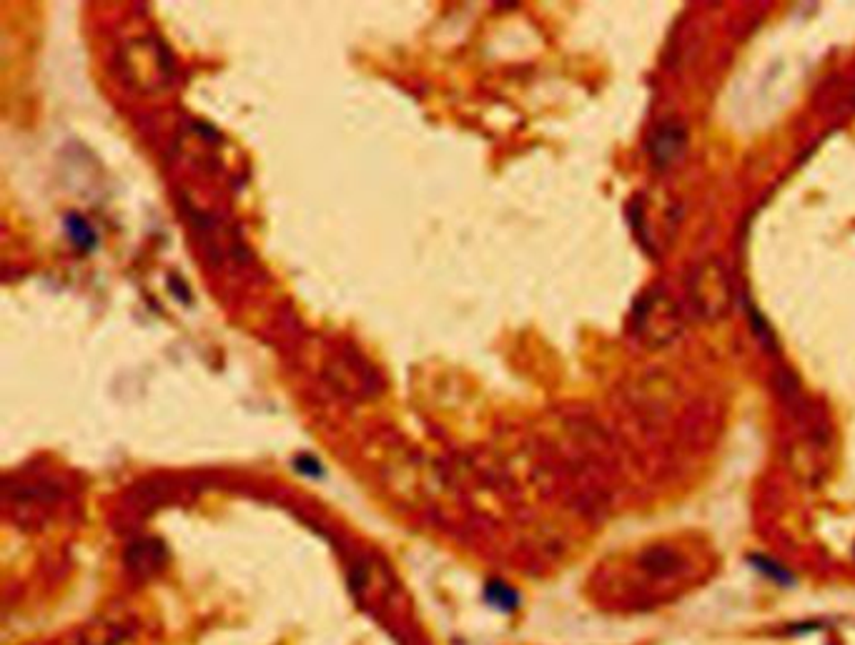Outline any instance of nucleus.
I'll return each instance as SVG.
<instances>
[{
	"label": "nucleus",
	"mask_w": 855,
	"mask_h": 645,
	"mask_svg": "<svg viewBox=\"0 0 855 645\" xmlns=\"http://www.w3.org/2000/svg\"><path fill=\"white\" fill-rule=\"evenodd\" d=\"M68 232H71L73 241H76V244H81V247L91 249L95 244L94 229L83 222V219H78V216H71V219H68Z\"/></svg>",
	"instance_id": "39448f33"
},
{
	"label": "nucleus",
	"mask_w": 855,
	"mask_h": 645,
	"mask_svg": "<svg viewBox=\"0 0 855 645\" xmlns=\"http://www.w3.org/2000/svg\"><path fill=\"white\" fill-rule=\"evenodd\" d=\"M484 598L487 603L492 605V608L502 610V613H512V610L519 608V595H517V590H512L509 586H504V583H490L487 590H484Z\"/></svg>",
	"instance_id": "20e7f679"
},
{
	"label": "nucleus",
	"mask_w": 855,
	"mask_h": 645,
	"mask_svg": "<svg viewBox=\"0 0 855 645\" xmlns=\"http://www.w3.org/2000/svg\"><path fill=\"white\" fill-rule=\"evenodd\" d=\"M296 465H299V472H304V475H311V477H321V475H324V469H321V465H319L317 459L314 458H309V455H304V458H299V462H296Z\"/></svg>",
	"instance_id": "423d86ee"
},
{
	"label": "nucleus",
	"mask_w": 855,
	"mask_h": 645,
	"mask_svg": "<svg viewBox=\"0 0 855 645\" xmlns=\"http://www.w3.org/2000/svg\"><path fill=\"white\" fill-rule=\"evenodd\" d=\"M748 565L755 570L758 575H762L768 583H773L778 587H785V590H790V587L797 586V577L796 573L790 570V568H785L780 560H775L770 555H762V552H752L748 555Z\"/></svg>",
	"instance_id": "f03ea898"
},
{
	"label": "nucleus",
	"mask_w": 855,
	"mask_h": 645,
	"mask_svg": "<svg viewBox=\"0 0 855 645\" xmlns=\"http://www.w3.org/2000/svg\"><path fill=\"white\" fill-rule=\"evenodd\" d=\"M640 565L647 570V575H655V577H675V575L680 573V568H682V560H680V555L675 550H668V548H650V550L640 558Z\"/></svg>",
	"instance_id": "7ed1b4c3"
},
{
	"label": "nucleus",
	"mask_w": 855,
	"mask_h": 645,
	"mask_svg": "<svg viewBox=\"0 0 855 645\" xmlns=\"http://www.w3.org/2000/svg\"><path fill=\"white\" fill-rule=\"evenodd\" d=\"M685 143H688V136H685V129L678 126V123H665L662 129H657L652 146H650L655 164L660 168H668L670 164H675L682 156V151H685Z\"/></svg>",
	"instance_id": "f257e3e1"
}]
</instances>
